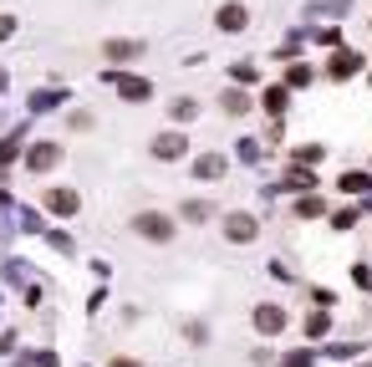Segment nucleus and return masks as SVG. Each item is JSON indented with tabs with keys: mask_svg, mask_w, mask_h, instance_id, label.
Returning <instances> with one entry per match:
<instances>
[{
	"mask_svg": "<svg viewBox=\"0 0 372 367\" xmlns=\"http://www.w3.org/2000/svg\"><path fill=\"white\" fill-rule=\"evenodd\" d=\"M102 57H107V61H118V67H123V61H138V57H143V41L112 36V41H102Z\"/></svg>",
	"mask_w": 372,
	"mask_h": 367,
	"instance_id": "obj_2",
	"label": "nucleus"
},
{
	"mask_svg": "<svg viewBox=\"0 0 372 367\" xmlns=\"http://www.w3.org/2000/svg\"><path fill=\"white\" fill-rule=\"evenodd\" d=\"M342 189H347V194H357V189H367V174H347V179H342Z\"/></svg>",
	"mask_w": 372,
	"mask_h": 367,
	"instance_id": "obj_18",
	"label": "nucleus"
},
{
	"mask_svg": "<svg viewBox=\"0 0 372 367\" xmlns=\"http://www.w3.org/2000/svg\"><path fill=\"white\" fill-rule=\"evenodd\" d=\"M214 21H220L225 31H245V26H250V10L240 6V0H225V6H220V16H214Z\"/></svg>",
	"mask_w": 372,
	"mask_h": 367,
	"instance_id": "obj_5",
	"label": "nucleus"
},
{
	"mask_svg": "<svg viewBox=\"0 0 372 367\" xmlns=\"http://www.w3.org/2000/svg\"><path fill=\"white\" fill-rule=\"evenodd\" d=\"M209 215H214V209L204 204V199H194V204H184V219H189V225H204V219H209Z\"/></svg>",
	"mask_w": 372,
	"mask_h": 367,
	"instance_id": "obj_12",
	"label": "nucleus"
},
{
	"mask_svg": "<svg viewBox=\"0 0 372 367\" xmlns=\"http://www.w3.org/2000/svg\"><path fill=\"white\" fill-rule=\"evenodd\" d=\"M184 153H189V138H178V133H158V143H153V159H163V163L184 159Z\"/></svg>",
	"mask_w": 372,
	"mask_h": 367,
	"instance_id": "obj_3",
	"label": "nucleus"
},
{
	"mask_svg": "<svg viewBox=\"0 0 372 367\" xmlns=\"http://www.w3.org/2000/svg\"><path fill=\"white\" fill-rule=\"evenodd\" d=\"M357 219H362V209H337V219H331V225H337V230H352Z\"/></svg>",
	"mask_w": 372,
	"mask_h": 367,
	"instance_id": "obj_15",
	"label": "nucleus"
},
{
	"mask_svg": "<svg viewBox=\"0 0 372 367\" xmlns=\"http://www.w3.org/2000/svg\"><path fill=\"white\" fill-rule=\"evenodd\" d=\"M225 112H250V97L245 92H225Z\"/></svg>",
	"mask_w": 372,
	"mask_h": 367,
	"instance_id": "obj_13",
	"label": "nucleus"
},
{
	"mask_svg": "<svg viewBox=\"0 0 372 367\" xmlns=\"http://www.w3.org/2000/svg\"><path fill=\"white\" fill-rule=\"evenodd\" d=\"M280 367H311V357H306V352H291V357L280 362Z\"/></svg>",
	"mask_w": 372,
	"mask_h": 367,
	"instance_id": "obj_19",
	"label": "nucleus"
},
{
	"mask_svg": "<svg viewBox=\"0 0 372 367\" xmlns=\"http://www.w3.org/2000/svg\"><path fill=\"white\" fill-rule=\"evenodd\" d=\"M46 209H51V215H72V209H76V194H72V189H46Z\"/></svg>",
	"mask_w": 372,
	"mask_h": 367,
	"instance_id": "obj_10",
	"label": "nucleus"
},
{
	"mask_svg": "<svg viewBox=\"0 0 372 367\" xmlns=\"http://www.w3.org/2000/svg\"><path fill=\"white\" fill-rule=\"evenodd\" d=\"M255 326H260L265 337H276L280 326H286V311H280V306H255Z\"/></svg>",
	"mask_w": 372,
	"mask_h": 367,
	"instance_id": "obj_8",
	"label": "nucleus"
},
{
	"mask_svg": "<svg viewBox=\"0 0 372 367\" xmlns=\"http://www.w3.org/2000/svg\"><path fill=\"white\" fill-rule=\"evenodd\" d=\"M331 77H337V82H342V77H357V72H362V57H357V51H337V57H331V67H327Z\"/></svg>",
	"mask_w": 372,
	"mask_h": 367,
	"instance_id": "obj_7",
	"label": "nucleus"
},
{
	"mask_svg": "<svg viewBox=\"0 0 372 367\" xmlns=\"http://www.w3.org/2000/svg\"><path fill=\"white\" fill-rule=\"evenodd\" d=\"M225 235H229L235 245H245V240H255V235H260V225H255L250 215H229V219H225Z\"/></svg>",
	"mask_w": 372,
	"mask_h": 367,
	"instance_id": "obj_6",
	"label": "nucleus"
},
{
	"mask_svg": "<svg viewBox=\"0 0 372 367\" xmlns=\"http://www.w3.org/2000/svg\"><path fill=\"white\" fill-rule=\"evenodd\" d=\"M265 108H271V112H286V87H271V92H265Z\"/></svg>",
	"mask_w": 372,
	"mask_h": 367,
	"instance_id": "obj_16",
	"label": "nucleus"
},
{
	"mask_svg": "<svg viewBox=\"0 0 372 367\" xmlns=\"http://www.w3.org/2000/svg\"><path fill=\"white\" fill-rule=\"evenodd\" d=\"M0 82H6V77H0Z\"/></svg>",
	"mask_w": 372,
	"mask_h": 367,
	"instance_id": "obj_21",
	"label": "nucleus"
},
{
	"mask_svg": "<svg viewBox=\"0 0 372 367\" xmlns=\"http://www.w3.org/2000/svg\"><path fill=\"white\" fill-rule=\"evenodd\" d=\"M118 92H123L127 102H148V92H153V87L143 82V77H118Z\"/></svg>",
	"mask_w": 372,
	"mask_h": 367,
	"instance_id": "obj_9",
	"label": "nucleus"
},
{
	"mask_svg": "<svg viewBox=\"0 0 372 367\" xmlns=\"http://www.w3.org/2000/svg\"><path fill=\"white\" fill-rule=\"evenodd\" d=\"M133 230L143 235V240H153V245H169V240H174V219H169V215H158V209L138 215V219H133Z\"/></svg>",
	"mask_w": 372,
	"mask_h": 367,
	"instance_id": "obj_1",
	"label": "nucleus"
},
{
	"mask_svg": "<svg viewBox=\"0 0 372 367\" xmlns=\"http://www.w3.org/2000/svg\"><path fill=\"white\" fill-rule=\"evenodd\" d=\"M10 31H16V21H10V16H0V36H10Z\"/></svg>",
	"mask_w": 372,
	"mask_h": 367,
	"instance_id": "obj_20",
	"label": "nucleus"
},
{
	"mask_svg": "<svg viewBox=\"0 0 372 367\" xmlns=\"http://www.w3.org/2000/svg\"><path fill=\"white\" fill-rule=\"evenodd\" d=\"M286 82H291V87H306V82H311V67H291Z\"/></svg>",
	"mask_w": 372,
	"mask_h": 367,
	"instance_id": "obj_17",
	"label": "nucleus"
},
{
	"mask_svg": "<svg viewBox=\"0 0 372 367\" xmlns=\"http://www.w3.org/2000/svg\"><path fill=\"white\" fill-rule=\"evenodd\" d=\"M225 168H229V163H225V153H204V159L194 163V179H199V184H220V179H225Z\"/></svg>",
	"mask_w": 372,
	"mask_h": 367,
	"instance_id": "obj_4",
	"label": "nucleus"
},
{
	"mask_svg": "<svg viewBox=\"0 0 372 367\" xmlns=\"http://www.w3.org/2000/svg\"><path fill=\"white\" fill-rule=\"evenodd\" d=\"M51 163H61V148H56V143H41V148L31 153V168H36V174H46Z\"/></svg>",
	"mask_w": 372,
	"mask_h": 367,
	"instance_id": "obj_11",
	"label": "nucleus"
},
{
	"mask_svg": "<svg viewBox=\"0 0 372 367\" xmlns=\"http://www.w3.org/2000/svg\"><path fill=\"white\" fill-rule=\"evenodd\" d=\"M286 179H291V184H296V189H311V184H316V174H311V168H301V163H296V168H291V174H286Z\"/></svg>",
	"mask_w": 372,
	"mask_h": 367,
	"instance_id": "obj_14",
	"label": "nucleus"
}]
</instances>
